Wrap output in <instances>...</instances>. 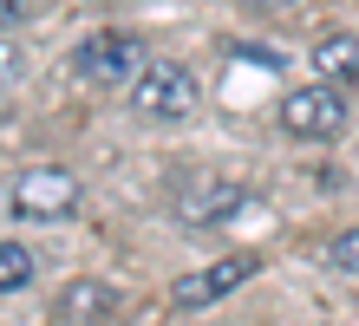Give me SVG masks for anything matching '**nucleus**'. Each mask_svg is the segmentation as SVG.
<instances>
[{
  "instance_id": "1",
  "label": "nucleus",
  "mask_w": 359,
  "mask_h": 326,
  "mask_svg": "<svg viewBox=\"0 0 359 326\" xmlns=\"http://www.w3.org/2000/svg\"><path fill=\"white\" fill-rule=\"evenodd\" d=\"M79 203H86V183H79V170H59V163L20 170L7 189L13 222H66V215H79Z\"/></svg>"
},
{
  "instance_id": "2",
  "label": "nucleus",
  "mask_w": 359,
  "mask_h": 326,
  "mask_svg": "<svg viewBox=\"0 0 359 326\" xmlns=\"http://www.w3.org/2000/svg\"><path fill=\"white\" fill-rule=\"evenodd\" d=\"M196 104H203V85H196L189 65H177V59H144V65H137V79H131V111H137V118H151V124H183Z\"/></svg>"
},
{
  "instance_id": "3",
  "label": "nucleus",
  "mask_w": 359,
  "mask_h": 326,
  "mask_svg": "<svg viewBox=\"0 0 359 326\" xmlns=\"http://www.w3.org/2000/svg\"><path fill=\"white\" fill-rule=\"evenodd\" d=\"M281 130L294 144H327L346 130V92L340 85H301L281 98Z\"/></svg>"
},
{
  "instance_id": "4",
  "label": "nucleus",
  "mask_w": 359,
  "mask_h": 326,
  "mask_svg": "<svg viewBox=\"0 0 359 326\" xmlns=\"http://www.w3.org/2000/svg\"><path fill=\"white\" fill-rule=\"evenodd\" d=\"M255 209V196H248L242 183L229 177H209V170H196V177L177 183V222L189 229H216V222H236V215Z\"/></svg>"
},
{
  "instance_id": "5",
  "label": "nucleus",
  "mask_w": 359,
  "mask_h": 326,
  "mask_svg": "<svg viewBox=\"0 0 359 326\" xmlns=\"http://www.w3.org/2000/svg\"><path fill=\"white\" fill-rule=\"evenodd\" d=\"M137 65H144V46L131 33H118V27L86 33L72 46V79H86V85H131Z\"/></svg>"
},
{
  "instance_id": "6",
  "label": "nucleus",
  "mask_w": 359,
  "mask_h": 326,
  "mask_svg": "<svg viewBox=\"0 0 359 326\" xmlns=\"http://www.w3.org/2000/svg\"><path fill=\"white\" fill-rule=\"evenodd\" d=\"M255 268H262L255 254H222V261H209V268H196V274H183L177 287H170V300H177V307H209V300H222V294H236L242 280H255Z\"/></svg>"
},
{
  "instance_id": "7",
  "label": "nucleus",
  "mask_w": 359,
  "mask_h": 326,
  "mask_svg": "<svg viewBox=\"0 0 359 326\" xmlns=\"http://www.w3.org/2000/svg\"><path fill=\"white\" fill-rule=\"evenodd\" d=\"M111 313H118V287H111V280H72V287H59V300H53V320L98 326V320H111Z\"/></svg>"
},
{
  "instance_id": "8",
  "label": "nucleus",
  "mask_w": 359,
  "mask_h": 326,
  "mask_svg": "<svg viewBox=\"0 0 359 326\" xmlns=\"http://www.w3.org/2000/svg\"><path fill=\"white\" fill-rule=\"evenodd\" d=\"M307 65L320 72V85H340V79L353 85V79H359V39H353V33H327L320 46L307 53Z\"/></svg>"
},
{
  "instance_id": "9",
  "label": "nucleus",
  "mask_w": 359,
  "mask_h": 326,
  "mask_svg": "<svg viewBox=\"0 0 359 326\" xmlns=\"http://www.w3.org/2000/svg\"><path fill=\"white\" fill-rule=\"evenodd\" d=\"M33 268H39V261H33V248L0 242V294H20V287L33 280Z\"/></svg>"
},
{
  "instance_id": "10",
  "label": "nucleus",
  "mask_w": 359,
  "mask_h": 326,
  "mask_svg": "<svg viewBox=\"0 0 359 326\" xmlns=\"http://www.w3.org/2000/svg\"><path fill=\"white\" fill-rule=\"evenodd\" d=\"M333 268H346V274H359V229H346L340 242H333Z\"/></svg>"
},
{
  "instance_id": "11",
  "label": "nucleus",
  "mask_w": 359,
  "mask_h": 326,
  "mask_svg": "<svg viewBox=\"0 0 359 326\" xmlns=\"http://www.w3.org/2000/svg\"><path fill=\"white\" fill-rule=\"evenodd\" d=\"M20 20H33V0H0V33H13Z\"/></svg>"
},
{
  "instance_id": "12",
  "label": "nucleus",
  "mask_w": 359,
  "mask_h": 326,
  "mask_svg": "<svg viewBox=\"0 0 359 326\" xmlns=\"http://www.w3.org/2000/svg\"><path fill=\"white\" fill-rule=\"evenodd\" d=\"M13 79H20V53L0 46V92H13Z\"/></svg>"
},
{
  "instance_id": "13",
  "label": "nucleus",
  "mask_w": 359,
  "mask_h": 326,
  "mask_svg": "<svg viewBox=\"0 0 359 326\" xmlns=\"http://www.w3.org/2000/svg\"><path fill=\"white\" fill-rule=\"evenodd\" d=\"M294 0H242V13H255V20H268V13H287Z\"/></svg>"
}]
</instances>
